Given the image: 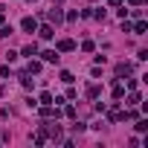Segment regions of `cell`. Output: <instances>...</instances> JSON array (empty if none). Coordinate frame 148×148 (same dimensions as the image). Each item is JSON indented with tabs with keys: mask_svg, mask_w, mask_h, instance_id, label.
<instances>
[{
	"mask_svg": "<svg viewBox=\"0 0 148 148\" xmlns=\"http://www.w3.org/2000/svg\"><path fill=\"white\" fill-rule=\"evenodd\" d=\"M122 93H125L122 84H113V99H122Z\"/></svg>",
	"mask_w": 148,
	"mask_h": 148,
	"instance_id": "obj_13",
	"label": "cell"
},
{
	"mask_svg": "<svg viewBox=\"0 0 148 148\" xmlns=\"http://www.w3.org/2000/svg\"><path fill=\"white\" fill-rule=\"evenodd\" d=\"M12 35V26H0V38H9Z\"/></svg>",
	"mask_w": 148,
	"mask_h": 148,
	"instance_id": "obj_14",
	"label": "cell"
},
{
	"mask_svg": "<svg viewBox=\"0 0 148 148\" xmlns=\"http://www.w3.org/2000/svg\"><path fill=\"white\" fill-rule=\"evenodd\" d=\"M136 131L145 134V131H148V119H139V122H136Z\"/></svg>",
	"mask_w": 148,
	"mask_h": 148,
	"instance_id": "obj_12",
	"label": "cell"
},
{
	"mask_svg": "<svg viewBox=\"0 0 148 148\" xmlns=\"http://www.w3.org/2000/svg\"><path fill=\"white\" fill-rule=\"evenodd\" d=\"M87 96L96 99V96H99V84H90V87H87Z\"/></svg>",
	"mask_w": 148,
	"mask_h": 148,
	"instance_id": "obj_10",
	"label": "cell"
},
{
	"mask_svg": "<svg viewBox=\"0 0 148 148\" xmlns=\"http://www.w3.org/2000/svg\"><path fill=\"white\" fill-rule=\"evenodd\" d=\"M70 49H76V44H73L70 38H61V41L55 44V52H70Z\"/></svg>",
	"mask_w": 148,
	"mask_h": 148,
	"instance_id": "obj_1",
	"label": "cell"
},
{
	"mask_svg": "<svg viewBox=\"0 0 148 148\" xmlns=\"http://www.w3.org/2000/svg\"><path fill=\"white\" fill-rule=\"evenodd\" d=\"M145 29H148V23L136 18V23H134V35H145Z\"/></svg>",
	"mask_w": 148,
	"mask_h": 148,
	"instance_id": "obj_3",
	"label": "cell"
},
{
	"mask_svg": "<svg viewBox=\"0 0 148 148\" xmlns=\"http://www.w3.org/2000/svg\"><path fill=\"white\" fill-rule=\"evenodd\" d=\"M93 47H96L93 41H84V44H82V49H84V52H93Z\"/></svg>",
	"mask_w": 148,
	"mask_h": 148,
	"instance_id": "obj_15",
	"label": "cell"
},
{
	"mask_svg": "<svg viewBox=\"0 0 148 148\" xmlns=\"http://www.w3.org/2000/svg\"><path fill=\"white\" fill-rule=\"evenodd\" d=\"M110 6H125V0H110Z\"/></svg>",
	"mask_w": 148,
	"mask_h": 148,
	"instance_id": "obj_16",
	"label": "cell"
},
{
	"mask_svg": "<svg viewBox=\"0 0 148 148\" xmlns=\"http://www.w3.org/2000/svg\"><path fill=\"white\" fill-rule=\"evenodd\" d=\"M0 26H3V12H0Z\"/></svg>",
	"mask_w": 148,
	"mask_h": 148,
	"instance_id": "obj_17",
	"label": "cell"
},
{
	"mask_svg": "<svg viewBox=\"0 0 148 148\" xmlns=\"http://www.w3.org/2000/svg\"><path fill=\"white\" fill-rule=\"evenodd\" d=\"M26 73H41V61H29V70Z\"/></svg>",
	"mask_w": 148,
	"mask_h": 148,
	"instance_id": "obj_9",
	"label": "cell"
},
{
	"mask_svg": "<svg viewBox=\"0 0 148 148\" xmlns=\"http://www.w3.org/2000/svg\"><path fill=\"white\" fill-rule=\"evenodd\" d=\"M116 76H131V64H116Z\"/></svg>",
	"mask_w": 148,
	"mask_h": 148,
	"instance_id": "obj_7",
	"label": "cell"
},
{
	"mask_svg": "<svg viewBox=\"0 0 148 148\" xmlns=\"http://www.w3.org/2000/svg\"><path fill=\"white\" fill-rule=\"evenodd\" d=\"M41 55H44L47 64H55V61H58V52H55V49H47V52H41Z\"/></svg>",
	"mask_w": 148,
	"mask_h": 148,
	"instance_id": "obj_5",
	"label": "cell"
},
{
	"mask_svg": "<svg viewBox=\"0 0 148 148\" xmlns=\"http://www.w3.org/2000/svg\"><path fill=\"white\" fill-rule=\"evenodd\" d=\"M38 35H41L44 41H49V38L55 35V29H52V26H41V29H38Z\"/></svg>",
	"mask_w": 148,
	"mask_h": 148,
	"instance_id": "obj_4",
	"label": "cell"
},
{
	"mask_svg": "<svg viewBox=\"0 0 148 148\" xmlns=\"http://www.w3.org/2000/svg\"><path fill=\"white\" fill-rule=\"evenodd\" d=\"M49 21H55V23H61V21H64V12H61V9L55 6V9L49 12Z\"/></svg>",
	"mask_w": 148,
	"mask_h": 148,
	"instance_id": "obj_6",
	"label": "cell"
},
{
	"mask_svg": "<svg viewBox=\"0 0 148 148\" xmlns=\"http://www.w3.org/2000/svg\"><path fill=\"white\" fill-rule=\"evenodd\" d=\"M55 6H61V0H55Z\"/></svg>",
	"mask_w": 148,
	"mask_h": 148,
	"instance_id": "obj_18",
	"label": "cell"
},
{
	"mask_svg": "<svg viewBox=\"0 0 148 148\" xmlns=\"http://www.w3.org/2000/svg\"><path fill=\"white\" fill-rule=\"evenodd\" d=\"M23 55H26V58L38 55V44H29V47H23Z\"/></svg>",
	"mask_w": 148,
	"mask_h": 148,
	"instance_id": "obj_8",
	"label": "cell"
},
{
	"mask_svg": "<svg viewBox=\"0 0 148 148\" xmlns=\"http://www.w3.org/2000/svg\"><path fill=\"white\" fill-rule=\"evenodd\" d=\"M21 29H23V32H35V29H38V23H35L32 18H23V21H21Z\"/></svg>",
	"mask_w": 148,
	"mask_h": 148,
	"instance_id": "obj_2",
	"label": "cell"
},
{
	"mask_svg": "<svg viewBox=\"0 0 148 148\" xmlns=\"http://www.w3.org/2000/svg\"><path fill=\"white\" fill-rule=\"evenodd\" d=\"M41 105H52V93L44 90V93H41Z\"/></svg>",
	"mask_w": 148,
	"mask_h": 148,
	"instance_id": "obj_11",
	"label": "cell"
}]
</instances>
